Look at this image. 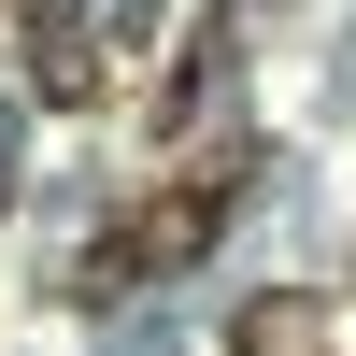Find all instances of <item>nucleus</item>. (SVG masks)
Returning <instances> with one entry per match:
<instances>
[{"label":"nucleus","mask_w":356,"mask_h":356,"mask_svg":"<svg viewBox=\"0 0 356 356\" xmlns=\"http://www.w3.org/2000/svg\"><path fill=\"white\" fill-rule=\"evenodd\" d=\"M29 29H43V100L57 114H100L114 100V57L86 43V0H29Z\"/></svg>","instance_id":"f03ea898"},{"label":"nucleus","mask_w":356,"mask_h":356,"mask_svg":"<svg viewBox=\"0 0 356 356\" xmlns=\"http://www.w3.org/2000/svg\"><path fill=\"white\" fill-rule=\"evenodd\" d=\"M243 57V29H228V0H200V29H186V57H171V86H157V129L186 143L200 129V100H214V72Z\"/></svg>","instance_id":"7ed1b4c3"},{"label":"nucleus","mask_w":356,"mask_h":356,"mask_svg":"<svg viewBox=\"0 0 356 356\" xmlns=\"http://www.w3.org/2000/svg\"><path fill=\"white\" fill-rule=\"evenodd\" d=\"M243 186H257V143H200V157H171L157 186H143L129 214H114L100 243L72 257V300H114V285H143V271H186V257H214V228L243 214Z\"/></svg>","instance_id":"f257e3e1"},{"label":"nucleus","mask_w":356,"mask_h":356,"mask_svg":"<svg viewBox=\"0 0 356 356\" xmlns=\"http://www.w3.org/2000/svg\"><path fill=\"white\" fill-rule=\"evenodd\" d=\"M228 356H328V300H314V285L243 300V314H228Z\"/></svg>","instance_id":"20e7f679"}]
</instances>
